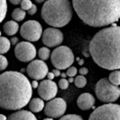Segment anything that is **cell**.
<instances>
[{"mask_svg": "<svg viewBox=\"0 0 120 120\" xmlns=\"http://www.w3.org/2000/svg\"><path fill=\"white\" fill-rule=\"evenodd\" d=\"M89 52L93 61L100 68L115 70L120 69V27H112L98 32L89 44Z\"/></svg>", "mask_w": 120, "mask_h": 120, "instance_id": "cell-1", "label": "cell"}, {"mask_svg": "<svg viewBox=\"0 0 120 120\" xmlns=\"http://www.w3.org/2000/svg\"><path fill=\"white\" fill-rule=\"evenodd\" d=\"M33 87L21 72L7 71L0 75V108L6 110H19L31 100Z\"/></svg>", "mask_w": 120, "mask_h": 120, "instance_id": "cell-2", "label": "cell"}, {"mask_svg": "<svg viewBox=\"0 0 120 120\" xmlns=\"http://www.w3.org/2000/svg\"><path fill=\"white\" fill-rule=\"evenodd\" d=\"M79 18L86 25L102 27L120 18V0H72Z\"/></svg>", "mask_w": 120, "mask_h": 120, "instance_id": "cell-3", "label": "cell"}, {"mask_svg": "<svg viewBox=\"0 0 120 120\" xmlns=\"http://www.w3.org/2000/svg\"><path fill=\"white\" fill-rule=\"evenodd\" d=\"M72 6L69 0H47L42 7V18L53 27H64L72 18Z\"/></svg>", "mask_w": 120, "mask_h": 120, "instance_id": "cell-4", "label": "cell"}, {"mask_svg": "<svg viewBox=\"0 0 120 120\" xmlns=\"http://www.w3.org/2000/svg\"><path fill=\"white\" fill-rule=\"evenodd\" d=\"M95 92L98 99L105 103H112L120 97V87L112 84L109 79H100L95 84Z\"/></svg>", "mask_w": 120, "mask_h": 120, "instance_id": "cell-5", "label": "cell"}, {"mask_svg": "<svg viewBox=\"0 0 120 120\" xmlns=\"http://www.w3.org/2000/svg\"><path fill=\"white\" fill-rule=\"evenodd\" d=\"M50 58L53 66L59 70L68 69L74 62V55L66 46H59L54 49Z\"/></svg>", "mask_w": 120, "mask_h": 120, "instance_id": "cell-6", "label": "cell"}, {"mask_svg": "<svg viewBox=\"0 0 120 120\" xmlns=\"http://www.w3.org/2000/svg\"><path fill=\"white\" fill-rule=\"evenodd\" d=\"M88 120H120V105L112 103L100 105L93 110Z\"/></svg>", "mask_w": 120, "mask_h": 120, "instance_id": "cell-7", "label": "cell"}, {"mask_svg": "<svg viewBox=\"0 0 120 120\" xmlns=\"http://www.w3.org/2000/svg\"><path fill=\"white\" fill-rule=\"evenodd\" d=\"M20 34L28 41H37L42 35V27L38 21L30 20L21 25Z\"/></svg>", "mask_w": 120, "mask_h": 120, "instance_id": "cell-8", "label": "cell"}, {"mask_svg": "<svg viewBox=\"0 0 120 120\" xmlns=\"http://www.w3.org/2000/svg\"><path fill=\"white\" fill-rule=\"evenodd\" d=\"M14 53L16 58L21 62H31L35 59L37 51L35 46L30 41H21L16 45Z\"/></svg>", "mask_w": 120, "mask_h": 120, "instance_id": "cell-9", "label": "cell"}, {"mask_svg": "<svg viewBox=\"0 0 120 120\" xmlns=\"http://www.w3.org/2000/svg\"><path fill=\"white\" fill-rule=\"evenodd\" d=\"M66 110V103L62 98H54L49 101L45 106L44 112L53 119L62 117Z\"/></svg>", "mask_w": 120, "mask_h": 120, "instance_id": "cell-10", "label": "cell"}, {"mask_svg": "<svg viewBox=\"0 0 120 120\" xmlns=\"http://www.w3.org/2000/svg\"><path fill=\"white\" fill-rule=\"evenodd\" d=\"M28 75L35 80H42L49 72L47 64L42 60H33L27 66Z\"/></svg>", "mask_w": 120, "mask_h": 120, "instance_id": "cell-11", "label": "cell"}, {"mask_svg": "<svg viewBox=\"0 0 120 120\" xmlns=\"http://www.w3.org/2000/svg\"><path fill=\"white\" fill-rule=\"evenodd\" d=\"M43 44L47 47H56L60 45L64 40V35L62 31L55 27L45 29L42 35Z\"/></svg>", "mask_w": 120, "mask_h": 120, "instance_id": "cell-12", "label": "cell"}, {"mask_svg": "<svg viewBox=\"0 0 120 120\" xmlns=\"http://www.w3.org/2000/svg\"><path fill=\"white\" fill-rule=\"evenodd\" d=\"M37 93L42 99L49 101L56 97L58 93L57 84L52 80H42L37 88Z\"/></svg>", "mask_w": 120, "mask_h": 120, "instance_id": "cell-13", "label": "cell"}, {"mask_svg": "<svg viewBox=\"0 0 120 120\" xmlns=\"http://www.w3.org/2000/svg\"><path fill=\"white\" fill-rule=\"evenodd\" d=\"M95 103V98L90 93H83L77 99V105L82 110H89L93 108Z\"/></svg>", "mask_w": 120, "mask_h": 120, "instance_id": "cell-14", "label": "cell"}, {"mask_svg": "<svg viewBox=\"0 0 120 120\" xmlns=\"http://www.w3.org/2000/svg\"><path fill=\"white\" fill-rule=\"evenodd\" d=\"M8 120H37L33 112L25 110H19L11 114Z\"/></svg>", "mask_w": 120, "mask_h": 120, "instance_id": "cell-15", "label": "cell"}, {"mask_svg": "<svg viewBox=\"0 0 120 120\" xmlns=\"http://www.w3.org/2000/svg\"><path fill=\"white\" fill-rule=\"evenodd\" d=\"M29 109L33 113H38L44 110L45 104L44 100L41 98H32L29 103Z\"/></svg>", "mask_w": 120, "mask_h": 120, "instance_id": "cell-16", "label": "cell"}, {"mask_svg": "<svg viewBox=\"0 0 120 120\" xmlns=\"http://www.w3.org/2000/svg\"><path fill=\"white\" fill-rule=\"evenodd\" d=\"M4 32L8 36H13L15 35L18 30H19V25L15 20H8L4 24L3 26Z\"/></svg>", "mask_w": 120, "mask_h": 120, "instance_id": "cell-17", "label": "cell"}, {"mask_svg": "<svg viewBox=\"0 0 120 120\" xmlns=\"http://www.w3.org/2000/svg\"><path fill=\"white\" fill-rule=\"evenodd\" d=\"M26 15V12L25 10L22 9L21 8H15L12 13H11V18L13 20L16 22L22 21L25 19Z\"/></svg>", "mask_w": 120, "mask_h": 120, "instance_id": "cell-18", "label": "cell"}, {"mask_svg": "<svg viewBox=\"0 0 120 120\" xmlns=\"http://www.w3.org/2000/svg\"><path fill=\"white\" fill-rule=\"evenodd\" d=\"M11 41L10 39L5 37H0V54H4L7 53L11 49Z\"/></svg>", "mask_w": 120, "mask_h": 120, "instance_id": "cell-19", "label": "cell"}, {"mask_svg": "<svg viewBox=\"0 0 120 120\" xmlns=\"http://www.w3.org/2000/svg\"><path fill=\"white\" fill-rule=\"evenodd\" d=\"M109 80L110 82L116 86L120 85V70H115L112 71L110 75H109Z\"/></svg>", "mask_w": 120, "mask_h": 120, "instance_id": "cell-20", "label": "cell"}, {"mask_svg": "<svg viewBox=\"0 0 120 120\" xmlns=\"http://www.w3.org/2000/svg\"><path fill=\"white\" fill-rule=\"evenodd\" d=\"M37 55L40 60L45 61V60H47V59H49V58L51 56V52H50V50L47 47L44 46V47L40 48L38 50Z\"/></svg>", "mask_w": 120, "mask_h": 120, "instance_id": "cell-21", "label": "cell"}, {"mask_svg": "<svg viewBox=\"0 0 120 120\" xmlns=\"http://www.w3.org/2000/svg\"><path fill=\"white\" fill-rule=\"evenodd\" d=\"M87 84V79L83 75H78L74 79V84L77 88H83Z\"/></svg>", "mask_w": 120, "mask_h": 120, "instance_id": "cell-22", "label": "cell"}, {"mask_svg": "<svg viewBox=\"0 0 120 120\" xmlns=\"http://www.w3.org/2000/svg\"><path fill=\"white\" fill-rule=\"evenodd\" d=\"M7 13L6 0H0V23L4 20Z\"/></svg>", "mask_w": 120, "mask_h": 120, "instance_id": "cell-23", "label": "cell"}, {"mask_svg": "<svg viewBox=\"0 0 120 120\" xmlns=\"http://www.w3.org/2000/svg\"><path fill=\"white\" fill-rule=\"evenodd\" d=\"M59 120H84L82 117L75 114H69L62 116Z\"/></svg>", "mask_w": 120, "mask_h": 120, "instance_id": "cell-24", "label": "cell"}, {"mask_svg": "<svg viewBox=\"0 0 120 120\" xmlns=\"http://www.w3.org/2000/svg\"><path fill=\"white\" fill-rule=\"evenodd\" d=\"M8 67V60L2 54H0V71H3Z\"/></svg>", "mask_w": 120, "mask_h": 120, "instance_id": "cell-25", "label": "cell"}, {"mask_svg": "<svg viewBox=\"0 0 120 120\" xmlns=\"http://www.w3.org/2000/svg\"><path fill=\"white\" fill-rule=\"evenodd\" d=\"M69 85V82L68 81V79H66V78H62L58 83V86L59 87L62 89V90H66L68 89Z\"/></svg>", "mask_w": 120, "mask_h": 120, "instance_id": "cell-26", "label": "cell"}, {"mask_svg": "<svg viewBox=\"0 0 120 120\" xmlns=\"http://www.w3.org/2000/svg\"><path fill=\"white\" fill-rule=\"evenodd\" d=\"M21 8L25 11H28L33 6V3L30 0H23L21 2Z\"/></svg>", "mask_w": 120, "mask_h": 120, "instance_id": "cell-27", "label": "cell"}, {"mask_svg": "<svg viewBox=\"0 0 120 120\" xmlns=\"http://www.w3.org/2000/svg\"><path fill=\"white\" fill-rule=\"evenodd\" d=\"M78 73V70L74 66H71L66 70V75L69 77H74Z\"/></svg>", "mask_w": 120, "mask_h": 120, "instance_id": "cell-28", "label": "cell"}, {"mask_svg": "<svg viewBox=\"0 0 120 120\" xmlns=\"http://www.w3.org/2000/svg\"><path fill=\"white\" fill-rule=\"evenodd\" d=\"M37 6L35 5V4H33V6H32V7L28 11V14L29 15H34V14H35L36 13V12H37Z\"/></svg>", "mask_w": 120, "mask_h": 120, "instance_id": "cell-29", "label": "cell"}, {"mask_svg": "<svg viewBox=\"0 0 120 120\" xmlns=\"http://www.w3.org/2000/svg\"><path fill=\"white\" fill-rule=\"evenodd\" d=\"M79 74L81 75L85 76V75H86L88 73V69L87 68H81L79 69Z\"/></svg>", "mask_w": 120, "mask_h": 120, "instance_id": "cell-30", "label": "cell"}, {"mask_svg": "<svg viewBox=\"0 0 120 120\" xmlns=\"http://www.w3.org/2000/svg\"><path fill=\"white\" fill-rule=\"evenodd\" d=\"M10 41L11 45H17L18 44V38L16 37H13L10 39Z\"/></svg>", "mask_w": 120, "mask_h": 120, "instance_id": "cell-31", "label": "cell"}, {"mask_svg": "<svg viewBox=\"0 0 120 120\" xmlns=\"http://www.w3.org/2000/svg\"><path fill=\"white\" fill-rule=\"evenodd\" d=\"M39 84L40 83H38L37 80H33L32 82H31V86L33 87V89H37L38 86H39Z\"/></svg>", "mask_w": 120, "mask_h": 120, "instance_id": "cell-32", "label": "cell"}, {"mask_svg": "<svg viewBox=\"0 0 120 120\" xmlns=\"http://www.w3.org/2000/svg\"><path fill=\"white\" fill-rule=\"evenodd\" d=\"M47 79H50V80H53L55 77V75L52 72H49L47 73Z\"/></svg>", "mask_w": 120, "mask_h": 120, "instance_id": "cell-33", "label": "cell"}, {"mask_svg": "<svg viewBox=\"0 0 120 120\" xmlns=\"http://www.w3.org/2000/svg\"><path fill=\"white\" fill-rule=\"evenodd\" d=\"M52 72L54 74L55 77H59L61 75V72H60V70H59V69H57V68L54 69V70H52Z\"/></svg>", "mask_w": 120, "mask_h": 120, "instance_id": "cell-34", "label": "cell"}, {"mask_svg": "<svg viewBox=\"0 0 120 120\" xmlns=\"http://www.w3.org/2000/svg\"><path fill=\"white\" fill-rule=\"evenodd\" d=\"M23 0H9V1L13 4V5H18V4H20L21 2Z\"/></svg>", "mask_w": 120, "mask_h": 120, "instance_id": "cell-35", "label": "cell"}, {"mask_svg": "<svg viewBox=\"0 0 120 120\" xmlns=\"http://www.w3.org/2000/svg\"><path fill=\"white\" fill-rule=\"evenodd\" d=\"M0 120H8V117L4 114H0Z\"/></svg>", "mask_w": 120, "mask_h": 120, "instance_id": "cell-36", "label": "cell"}, {"mask_svg": "<svg viewBox=\"0 0 120 120\" xmlns=\"http://www.w3.org/2000/svg\"><path fill=\"white\" fill-rule=\"evenodd\" d=\"M78 64L79 65H83V64H84V60L83 59H80L79 61H78Z\"/></svg>", "mask_w": 120, "mask_h": 120, "instance_id": "cell-37", "label": "cell"}, {"mask_svg": "<svg viewBox=\"0 0 120 120\" xmlns=\"http://www.w3.org/2000/svg\"><path fill=\"white\" fill-rule=\"evenodd\" d=\"M68 81H69V84L70 83H73V82H74V77H69Z\"/></svg>", "mask_w": 120, "mask_h": 120, "instance_id": "cell-38", "label": "cell"}, {"mask_svg": "<svg viewBox=\"0 0 120 120\" xmlns=\"http://www.w3.org/2000/svg\"><path fill=\"white\" fill-rule=\"evenodd\" d=\"M60 76H61L62 78H66V77H68L67 75H66V73H64V72H63V73H61V75H60Z\"/></svg>", "mask_w": 120, "mask_h": 120, "instance_id": "cell-39", "label": "cell"}, {"mask_svg": "<svg viewBox=\"0 0 120 120\" xmlns=\"http://www.w3.org/2000/svg\"><path fill=\"white\" fill-rule=\"evenodd\" d=\"M37 3H38V4H41V3H43V2H45V0H35Z\"/></svg>", "mask_w": 120, "mask_h": 120, "instance_id": "cell-40", "label": "cell"}, {"mask_svg": "<svg viewBox=\"0 0 120 120\" xmlns=\"http://www.w3.org/2000/svg\"><path fill=\"white\" fill-rule=\"evenodd\" d=\"M43 120H54V119L53 118H51V117H47V118L44 119Z\"/></svg>", "mask_w": 120, "mask_h": 120, "instance_id": "cell-41", "label": "cell"}, {"mask_svg": "<svg viewBox=\"0 0 120 120\" xmlns=\"http://www.w3.org/2000/svg\"><path fill=\"white\" fill-rule=\"evenodd\" d=\"M79 60H80V58H79V57H78V58H76V60H77V62H78V61H79Z\"/></svg>", "mask_w": 120, "mask_h": 120, "instance_id": "cell-42", "label": "cell"}, {"mask_svg": "<svg viewBox=\"0 0 120 120\" xmlns=\"http://www.w3.org/2000/svg\"><path fill=\"white\" fill-rule=\"evenodd\" d=\"M1 32L0 31V37H1Z\"/></svg>", "mask_w": 120, "mask_h": 120, "instance_id": "cell-43", "label": "cell"}]
</instances>
